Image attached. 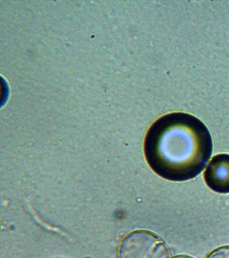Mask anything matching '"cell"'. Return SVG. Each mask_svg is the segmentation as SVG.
<instances>
[{"instance_id":"cell-1","label":"cell","mask_w":229,"mask_h":258,"mask_svg":"<svg viewBox=\"0 0 229 258\" xmlns=\"http://www.w3.org/2000/svg\"><path fill=\"white\" fill-rule=\"evenodd\" d=\"M212 139L204 123L184 112L158 118L146 133L144 152L148 165L167 180L194 179L212 155Z\"/></svg>"},{"instance_id":"cell-2","label":"cell","mask_w":229,"mask_h":258,"mask_svg":"<svg viewBox=\"0 0 229 258\" xmlns=\"http://www.w3.org/2000/svg\"><path fill=\"white\" fill-rule=\"evenodd\" d=\"M119 258H169L168 247L159 236L147 231L128 234L120 243Z\"/></svg>"},{"instance_id":"cell-3","label":"cell","mask_w":229,"mask_h":258,"mask_svg":"<svg viewBox=\"0 0 229 258\" xmlns=\"http://www.w3.org/2000/svg\"><path fill=\"white\" fill-rule=\"evenodd\" d=\"M209 188L219 194L229 193V154L215 155L204 173Z\"/></svg>"},{"instance_id":"cell-4","label":"cell","mask_w":229,"mask_h":258,"mask_svg":"<svg viewBox=\"0 0 229 258\" xmlns=\"http://www.w3.org/2000/svg\"><path fill=\"white\" fill-rule=\"evenodd\" d=\"M206 258H229V246H223L211 252Z\"/></svg>"},{"instance_id":"cell-5","label":"cell","mask_w":229,"mask_h":258,"mask_svg":"<svg viewBox=\"0 0 229 258\" xmlns=\"http://www.w3.org/2000/svg\"><path fill=\"white\" fill-rule=\"evenodd\" d=\"M173 258H193V257H190V256H188V255H181L175 256V257H174Z\"/></svg>"}]
</instances>
